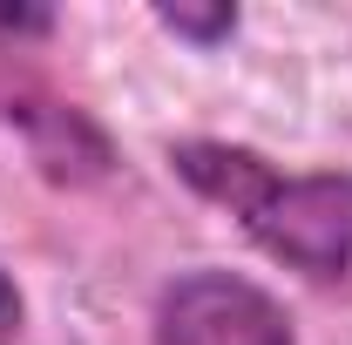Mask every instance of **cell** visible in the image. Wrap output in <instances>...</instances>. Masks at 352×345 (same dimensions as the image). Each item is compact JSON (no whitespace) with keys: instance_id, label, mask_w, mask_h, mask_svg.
<instances>
[{"instance_id":"cell-1","label":"cell","mask_w":352,"mask_h":345,"mask_svg":"<svg viewBox=\"0 0 352 345\" xmlns=\"http://www.w3.org/2000/svg\"><path fill=\"white\" fill-rule=\"evenodd\" d=\"M176 176L244 223L264 258L292 264L318 285L352 271V176H285L244 142H176Z\"/></svg>"},{"instance_id":"cell-6","label":"cell","mask_w":352,"mask_h":345,"mask_svg":"<svg viewBox=\"0 0 352 345\" xmlns=\"http://www.w3.org/2000/svg\"><path fill=\"white\" fill-rule=\"evenodd\" d=\"M21 339V291H14V278L0 271V345Z\"/></svg>"},{"instance_id":"cell-4","label":"cell","mask_w":352,"mask_h":345,"mask_svg":"<svg viewBox=\"0 0 352 345\" xmlns=\"http://www.w3.org/2000/svg\"><path fill=\"white\" fill-rule=\"evenodd\" d=\"M156 21L170 34H183V41H197V47H217V41L237 34V7H156Z\"/></svg>"},{"instance_id":"cell-2","label":"cell","mask_w":352,"mask_h":345,"mask_svg":"<svg viewBox=\"0 0 352 345\" xmlns=\"http://www.w3.org/2000/svg\"><path fill=\"white\" fill-rule=\"evenodd\" d=\"M156 345H298L285 304L237 271H183L156 298Z\"/></svg>"},{"instance_id":"cell-5","label":"cell","mask_w":352,"mask_h":345,"mask_svg":"<svg viewBox=\"0 0 352 345\" xmlns=\"http://www.w3.org/2000/svg\"><path fill=\"white\" fill-rule=\"evenodd\" d=\"M54 14L47 7H0V34H47Z\"/></svg>"},{"instance_id":"cell-3","label":"cell","mask_w":352,"mask_h":345,"mask_svg":"<svg viewBox=\"0 0 352 345\" xmlns=\"http://www.w3.org/2000/svg\"><path fill=\"white\" fill-rule=\"evenodd\" d=\"M7 115L28 129L34 163H41L54 183H95V176H109V142H102V129L88 122L82 109H61V102H14Z\"/></svg>"}]
</instances>
